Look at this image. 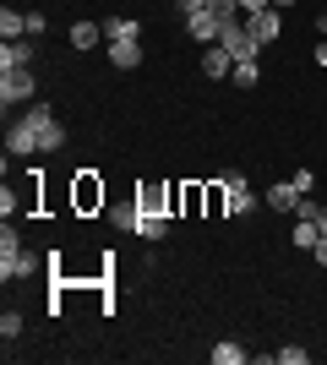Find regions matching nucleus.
<instances>
[{"mask_svg":"<svg viewBox=\"0 0 327 365\" xmlns=\"http://www.w3.org/2000/svg\"><path fill=\"white\" fill-rule=\"evenodd\" d=\"M22 120L38 131V153H61V148H66V125L55 120V109H49V104H28V115H22Z\"/></svg>","mask_w":327,"mask_h":365,"instance_id":"1","label":"nucleus"},{"mask_svg":"<svg viewBox=\"0 0 327 365\" xmlns=\"http://www.w3.org/2000/svg\"><path fill=\"white\" fill-rule=\"evenodd\" d=\"M33 93H38V82H33L28 66H16V71H0V104H33Z\"/></svg>","mask_w":327,"mask_h":365,"instance_id":"2","label":"nucleus"},{"mask_svg":"<svg viewBox=\"0 0 327 365\" xmlns=\"http://www.w3.org/2000/svg\"><path fill=\"white\" fill-rule=\"evenodd\" d=\"M218 44L229 49L234 61H256V55H262V44H256V33H251L246 22H229V28H224V38H218Z\"/></svg>","mask_w":327,"mask_h":365,"instance_id":"3","label":"nucleus"},{"mask_svg":"<svg viewBox=\"0 0 327 365\" xmlns=\"http://www.w3.org/2000/svg\"><path fill=\"white\" fill-rule=\"evenodd\" d=\"M137 207L142 213H170V207H180V185H142L137 191Z\"/></svg>","mask_w":327,"mask_h":365,"instance_id":"4","label":"nucleus"},{"mask_svg":"<svg viewBox=\"0 0 327 365\" xmlns=\"http://www.w3.org/2000/svg\"><path fill=\"white\" fill-rule=\"evenodd\" d=\"M120 224H125V229H137L142 240H164V235H170V213H142V207H131Z\"/></svg>","mask_w":327,"mask_h":365,"instance_id":"5","label":"nucleus"},{"mask_svg":"<svg viewBox=\"0 0 327 365\" xmlns=\"http://www.w3.org/2000/svg\"><path fill=\"white\" fill-rule=\"evenodd\" d=\"M38 273V257H33L28 245H16V251H0V278L11 284V278H33Z\"/></svg>","mask_w":327,"mask_h":365,"instance_id":"6","label":"nucleus"},{"mask_svg":"<svg viewBox=\"0 0 327 365\" xmlns=\"http://www.w3.org/2000/svg\"><path fill=\"white\" fill-rule=\"evenodd\" d=\"M218 180H224V197H229V213H251V207H256V191H251V180L246 175H218Z\"/></svg>","mask_w":327,"mask_h":365,"instance_id":"7","label":"nucleus"},{"mask_svg":"<svg viewBox=\"0 0 327 365\" xmlns=\"http://www.w3.org/2000/svg\"><path fill=\"white\" fill-rule=\"evenodd\" d=\"M224 28H229V22H224V16H213V11L186 16V33L197 38V44H218V38H224Z\"/></svg>","mask_w":327,"mask_h":365,"instance_id":"8","label":"nucleus"},{"mask_svg":"<svg viewBox=\"0 0 327 365\" xmlns=\"http://www.w3.org/2000/svg\"><path fill=\"white\" fill-rule=\"evenodd\" d=\"M6 153H11V158H33V153H38V131H33L28 120H16L11 131H6Z\"/></svg>","mask_w":327,"mask_h":365,"instance_id":"9","label":"nucleus"},{"mask_svg":"<svg viewBox=\"0 0 327 365\" xmlns=\"http://www.w3.org/2000/svg\"><path fill=\"white\" fill-rule=\"evenodd\" d=\"M246 28L256 33V44H279V33H284V16H279V6H273V11H256V16H246Z\"/></svg>","mask_w":327,"mask_h":365,"instance_id":"10","label":"nucleus"},{"mask_svg":"<svg viewBox=\"0 0 327 365\" xmlns=\"http://www.w3.org/2000/svg\"><path fill=\"white\" fill-rule=\"evenodd\" d=\"M262 202L273 207V213H300V191H295V180H273Z\"/></svg>","mask_w":327,"mask_h":365,"instance_id":"11","label":"nucleus"},{"mask_svg":"<svg viewBox=\"0 0 327 365\" xmlns=\"http://www.w3.org/2000/svg\"><path fill=\"white\" fill-rule=\"evenodd\" d=\"M234 71V55H229V49H224V44H207L202 49V76H213V82H224V76H229Z\"/></svg>","mask_w":327,"mask_h":365,"instance_id":"12","label":"nucleus"},{"mask_svg":"<svg viewBox=\"0 0 327 365\" xmlns=\"http://www.w3.org/2000/svg\"><path fill=\"white\" fill-rule=\"evenodd\" d=\"M104 38H109V44H137V38H142V22H137V16H109V22H104Z\"/></svg>","mask_w":327,"mask_h":365,"instance_id":"13","label":"nucleus"},{"mask_svg":"<svg viewBox=\"0 0 327 365\" xmlns=\"http://www.w3.org/2000/svg\"><path fill=\"white\" fill-rule=\"evenodd\" d=\"M16 66H33V44L6 38V44H0V71H16Z\"/></svg>","mask_w":327,"mask_h":365,"instance_id":"14","label":"nucleus"},{"mask_svg":"<svg viewBox=\"0 0 327 365\" xmlns=\"http://www.w3.org/2000/svg\"><path fill=\"white\" fill-rule=\"evenodd\" d=\"M98 202H104V185L93 180V169H82L77 175V207L88 213V207H98Z\"/></svg>","mask_w":327,"mask_h":365,"instance_id":"15","label":"nucleus"},{"mask_svg":"<svg viewBox=\"0 0 327 365\" xmlns=\"http://www.w3.org/2000/svg\"><path fill=\"white\" fill-rule=\"evenodd\" d=\"M109 66H115V71H137L142 66V44H109Z\"/></svg>","mask_w":327,"mask_h":365,"instance_id":"16","label":"nucleus"},{"mask_svg":"<svg viewBox=\"0 0 327 365\" xmlns=\"http://www.w3.org/2000/svg\"><path fill=\"white\" fill-rule=\"evenodd\" d=\"M98 38H104V22H77L71 28V49H98Z\"/></svg>","mask_w":327,"mask_h":365,"instance_id":"17","label":"nucleus"},{"mask_svg":"<svg viewBox=\"0 0 327 365\" xmlns=\"http://www.w3.org/2000/svg\"><path fill=\"white\" fill-rule=\"evenodd\" d=\"M289 240H295L300 251H311V245L322 240V229H316V218H295V229H289Z\"/></svg>","mask_w":327,"mask_h":365,"instance_id":"18","label":"nucleus"},{"mask_svg":"<svg viewBox=\"0 0 327 365\" xmlns=\"http://www.w3.org/2000/svg\"><path fill=\"white\" fill-rule=\"evenodd\" d=\"M22 33H28V11H11V6H6V11H0V38H22Z\"/></svg>","mask_w":327,"mask_h":365,"instance_id":"19","label":"nucleus"},{"mask_svg":"<svg viewBox=\"0 0 327 365\" xmlns=\"http://www.w3.org/2000/svg\"><path fill=\"white\" fill-rule=\"evenodd\" d=\"M256 76H262V71H256V61H234L229 82H234V88H256Z\"/></svg>","mask_w":327,"mask_h":365,"instance_id":"20","label":"nucleus"},{"mask_svg":"<svg viewBox=\"0 0 327 365\" xmlns=\"http://www.w3.org/2000/svg\"><path fill=\"white\" fill-rule=\"evenodd\" d=\"M246 360V349H240V344H229V338H224V344H213V365H240Z\"/></svg>","mask_w":327,"mask_h":365,"instance_id":"21","label":"nucleus"},{"mask_svg":"<svg viewBox=\"0 0 327 365\" xmlns=\"http://www.w3.org/2000/svg\"><path fill=\"white\" fill-rule=\"evenodd\" d=\"M202 202H207V191H202V185H180V213H197Z\"/></svg>","mask_w":327,"mask_h":365,"instance_id":"22","label":"nucleus"},{"mask_svg":"<svg viewBox=\"0 0 327 365\" xmlns=\"http://www.w3.org/2000/svg\"><path fill=\"white\" fill-rule=\"evenodd\" d=\"M207 213H229V197H224V180H213V185H207Z\"/></svg>","mask_w":327,"mask_h":365,"instance_id":"23","label":"nucleus"},{"mask_svg":"<svg viewBox=\"0 0 327 365\" xmlns=\"http://www.w3.org/2000/svg\"><path fill=\"white\" fill-rule=\"evenodd\" d=\"M207 11L224 16V22H240V0H207Z\"/></svg>","mask_w":327,"mask_h":365,"instance_id":"24","label":"nucleus"},{"mask_svg":"<svg viewBox=\"0 0 327 365\" xmlns=\"http://www.w3.org/2000/svg\"><path fill=\"white\" fill-rule=\"evenodd\" d=\"M0 338H6V344L22 338V311H6V317H0Z\"/></svg>","mask_w":327,"mask_h":365,"instance_id":"25","label":"nucleus"},{"mask_svg":"<svg viewBox=\"0 0 327 365\" xmlns=\"http://www.w3.org/2000/svg\"><path fill=\"white\" fill-rule=\"evenodd\" d=\"M289 180H295V191H300V197H311V191H316V175H311V169H295Z\"/></svg>","mask_w":327,"mask_h":365,"instance_id":"26","label":"nucleus"},{"mask_svg":"<svg viewBox=\"0 0 327 365\" xmlns=\"http://www.w3.org/2000/svg\"><path fill=\"white\" fill-rule=\"evenodd\" d=\"M306 360H311V354L300 349V344H289V349H279V365H306Z\"/></svg>","mask_w":327,"mask_h":365,"instance_id":"27","label":"nucleus"},{"mask_svg":"<svg viewBox=\"0 0 327 365\" xmlns=\"http://www.w3.org/2000/svg\"><path fill=\"white\" fill-rule=\"evenodd\" d=\"M256 11H273V0H240V16H256Z\"/></svg>","mask_w":327,"mask_h":365,"instance_id":"28","label":"nucleus"},{"mask_svg":"<svg viewBox=\"0 0 327 365\" xmlns=\"http://www.w3.org/2000/svg\"><path fill=\"white\" fill-rule=\"evenodd\" d=\"M16 245H22V240H16V229H11V218H6V229H0V251H16Z\"/></svg>","mask_w":327,"mask_h":365,"instance_id":"29","label":"nucleus"},{"mask_svg":"<svg viewBox=\"0 0 327 365\" xmlns=\"http://www.w3.org/2000/svg\"><path fill=\"white\" fill-rule=\"evenodd\" d=\"M311 251H316V267H327V235H322V240L311 245Z\"/></svg>","mask_w":327,"mask_h":365,"instance_id":"30","label":"nucleus"},{"mask_svg":"<svg viewBox=\"0 0 327 365\" xmlns=\"http://www.w3.org/2000/svg\"><path fill=\"white\" fill-rule=\"evenodd\" d=\"M316 229H322V235H327V207H316Z\"/></svg>","mask_w":327,"mask_h":365,"instance_id":"31","label":"nucleus"},{"mask_svg":"<svg viewBox=\"0 0 327 365\" xmlns=\"http://www.w3.org/2000/svg\"><path fill=\"white\" fill-rule=\"evenodd\" d=\"M316 66H327V44H316Z\"/></svg>","mask_w":327,"mask_h":365,"instance_id":"32","label":"nucleus"},{"mask_svg":"<svg viewBox=\"0 0 327 365\" xmlns=\"http://www.w3.org/2000/svg\"><path fill=\"white\" fill-rule=\"evenodd\" d=\"M316 33H327V11H322V16H316Z\"/></svg>","mask_w":327,"mask_h":365,"instance_id":"33","label":"nucleus"},{"mask_svg":"<svg viewBox=\"0 0 327 365\" xmlns=\"http://www.w3.org/2000/svg\"><path fill=\"white\" fill-rule=\"evenodd\" d=\"M273 6H279V11H284V6H295V0H273Z\"/></svg>","mask_w":327,"mask_h":365,"instance_id":"34","label":"nucleus"}]
</instances>
